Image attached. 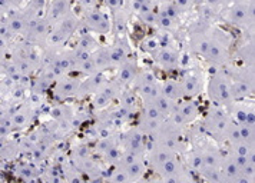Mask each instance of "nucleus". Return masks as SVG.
I'll return each instance as SVG.
<instances>
[{
	"mask_svg": "<svg viewBox=\"0 0 255 183\" xmlns=\"http://www.w3.org/2000/svg\"><path fill=\"white\" fill-rule=\"evenodd\" d=\"M209 47L205 60L211 69L224 68L225 65H230V47L232 45L231 34L225 30H222L218 26H211L209 27Z\"/></svg>",
	"mask_w": 255,
	"mask_h": 183,
	"instance_id": "f257e3e1",
	"label": "nucleus"
},
{
	"mask_svg": "<svg viewBox=\"0 0 255 183\" xmlns=\"http://www.w3.org/2000/svg\"><path fill=\"white\" fill-rule=\"evenodd\" d=\"M207 93H208V99L212 104L228 107L234 103L231 92V78L227 70V65L224 68L212 70L208 83H207Z\"/></svg>",
	"mask_w": 255,
	"mask_h": 183,
	"instance_id": "f03ea898",
	"label": "nucleus"
},
{
	"mask_svg": "<svg viewBox=\"0 0 255 183\" xmlns=\"http://www.w3.org/2000/svg\"><path fill=\"white\" fill-rule=\"evenodd\" d=\"M222 20L243 30H254V0H234L221 11Z\"/></svg>",
	"mask_w": 255,
	"mask_h": 183,
	"instance_id": "7ed1b4c3",
	"label": "nucleus"
},
{
	"mask_svg": "<svg viewBox=\"0 0 255 183\" xmlns=\"http://www.w3.org/2000/svg\"><path fill=\"white\" fill-rule=\"evenodd\" d=\"M227 70L231 78V92L234 102H243L254 94V66H230Z\"/></svg>",
	"mask_w": 255,
	"mask_h": 183,
	"instance_id": "20e7f679",
	"label": "nucleus"
},
{
	"mask_svg": "<svg viewBox=\"0 0 255 183\" xmlns=\"http://www.w3.org/2000/svg\"><path fill=\"white\" fill-rule=\"evenodd\" d=\"M81 29V17L70 10L66 16H63L59 22H56L50 32L47 34L46 43L45 46L52 49H60L68 43L70 37Z\"/></svg>",
	"mask_w": 255,
	"mask_h": 183,
	"instance_id": "39448f33",
	"label": "nucleus"
},
{
	"mask_svg": "<svg viewBox=\"0 0 255 183\" xmlns=\"http://www.w3.org/2000/svg\"><path fill=\"white\" fill-rule=\"evenodd\" d=\"M231 122L232 117L228 109L224 106L214 104L208 110V113L205 114V117L202 119L201 126L205 135H209L217 142L222 143L225 140V133H227L228 126L231 125Z\"/></svg>",
	"mask_w": 255,
	"mask_h": 183,
	"instance_id": "423d86ee",
	"label": "nucleus"
},
{
	"mask_svg": "<svg viewBox=\"0 0 255 183\" xmlns=\"http://www.w3.org/2000/svg\"><path fill=\"white\" fill-rule=\"evenodd\" d=\"M130 88L136 96H139L142 103H152L158 94H161V82L152 69H138Z\"/></svg>",
	"mask_w": 255,
	"mask_h": 183,
	"instance_id": "0eeeda50",
	"label": "nucleus"
},
{
	"mask_svg": "<svg viewBox=\"0 0 255 183\" xmlns=\"http://www.w3.org/2000/svg\"><path fill=\"white\" fill-rule=\"evenodd\" d=\"M155 173L159 176V179L163 182H192L195 181L194 173L185 166V163L179 159V156H175L172 159L166 160L163 165H161Z\"/></svg>",
	"mask_w": 255,
	"mask_h": 183,
	"instance_id": "6e6552de",
	"label": "nucleus"
},
{
	"mask_svg": "<svg viewBox=\"0 0 255 183\" xmlns=\"http://www.w3.org/2000/svg\"><path fill=\"white\" fill-rule=\"evenodd\" d=\"M81 29L92 34L111 33V17L98 7L91 9L82 16Z\"/></svg>",
	"mask_w": 255,
	"mask_h": 183,
	"instance_id": "1a4fd4ad",
	"label": "nucleus"
},
{
	"mask_svg": "<svg viewBox=\"0 0 255 183\" xmlns=\"http://www.w3.org/2000/svg\"><path fill=\"white\" fill-rule=\"evenodd\" d=\"M201 110L199 106L194 99H182L176 103L174 113L171 114L169 120L174 122L175 125L181 126V127H186L189 125H194L195 120L199 117Z\"/></svg>",
	"mask_w": 255,
	"mask_h": 183,
	"instance_id": "9d476101",
	"label": "nucleus"
},
{
	"mask_svg": "<svg viewBox=\"0 0 255 183\" xmlns=\"http://www.w3.org/2000/svg\"><path fill=\"white\" fill-rule=\"evenodd\" d=\"M50 29H52V24L47 22L45 16H40L27 24L22 39L36 47H43L46 43L47 34L50 32Z\"/></svg>",
	"mask_w": 255,
	"mask_h": 183,
	"instance_id": "9b49d317",
	"label": "nucleus"
},
{
	"mask_svg": "<svg viewBox=\"0 0 255 183\" xmlns=\"http://www.w3.org/2000/svg\"><path fill=\"white\" fill-rule=\"evenodd\" d=\"M81 80V78H73V76H68V75H63L62 78L55 80L53 85L50 86L53 99L56 102H65V100L76 97Z\"/></svg>",
	"mask_w": 255,
	"mask_h": 183,
	"instance_id": "f8f14e48",
	"label": "nucleus"
},
{
	"mask_svg": "<svg viewBox=\"0 0 255 183\" xmlns=\"http://www.w3.org/2000/svg\"><path fill=\"white\" fill-rule=\"evenodd\" d=\"M122 89L124 88H121L115 80H112V82L106 80L104 85L92 94V106L99 112L106 109V107H109L112 103L118 100Z\"/></svg>",
	"mask_w": 255,
	"mask_h": 183,
	"instance_id": "ddd939ff",
	"label": "nucleus"
},
{
	"mask_svg": "<svg viewBox=\"0 0 255 183\" xmlns=\"http://www.w3.org/2000/svg\"><path fill=\"white\" fill-rule=\"evenodd\" d=\"M153 62L159 69H162L165 72H174L181 66V60L182 55L181 52L175 47L174 45L171 46H161L153 55Z\"/></svg>",
	"mask_w": 255,
	"mask_h": 183,
	"instance_id": "4468645a",
	"label": "nucleus"
},
{
	"mask_svg": "<svg viewBox=\"0 0 255 183\" xmlns=\"http://www.w3.org/2000/svg\"><path fill=\"white\" fill-rule=\"evenodd\" d=\"M119 143L124 150H130L139 155H145L146 146H148V137L142 133V130L138 126H132L121 135Z\"/></svg>",
	"mask_w": 255,
	"mask_h": 183,
	"instance_id": "2eb2a0df",
	"label": "nucleus"
},
{
	"mask_svg": "<svg viewBox=\"0 0 255 183\" xmlns=\"http://www.w3.org/2000/svg\"><path fill=\"white\" fill-rule=\"evenodd\" d=\"M184 99H195L204 91V75L198 70H188L179 79Z\"/></svg>",
	"mask_w": 255,
	"mask_h": 183,
	"instance_id": "dca6fc26",
	"label": "nucleus"
},
{
	"mask_svg": "<svg viewBox=\"0 0 255 183\" xmlns=\"http://www.w3.org/2000/svg\"><path fill=\"white\" fill-rule=\"evenodd\" d=\"M116 76L115 82L121 86V88H128L132 85V82L135 79L136 73H138V63L136 59L133 56H129L127 60H124L121 65L116 66Z\"/></svg>",
	"mask_w": 255,
	"mask_h": 183,
	"instance_id": "f3484780",
	"label": "nucleus"
},
{
	"mask_svg": "<svg viewBox=\"0 0 255 183\" xmlns=\"http://www.w3.org/2000/svg\"><path fill=\"white\" fill-rule=\"evenodd\" d=\"M109 55H111L112 69H115L118 65H121L129 56H132V47L129 43L128 34L115 37L114 43L109 46Z\"/></svg>",
	"mask_w": 255,
	"mask_h": 183,
	"instance_id": "a211bd4d",
	"label": "nucleus"
},
{
	"mask_svg": "<svg viewBox=\"0 0 255 183\" xmlns=\"http://www.w3.org/2000/svg\"><path fill=\"white\" fill-rule=\"evenodd\" d=\"M35 114V106H32L30 103H29V104H22V106H19V107L9 116V125H10L12 132L13 130H22L24 127H27V126L32 123Z\"/></svg>",
	"mask_w": 255,
	"mask_h": 183,
	"instance_id": "6ab92c4d",
	"label": "nucleus"
},
{
	"mask_svg": "<svg viewBox=\"0 0 255 183\" xmlns=\"http://www.w3.org/2000/svg\"><path fill=\"white\" fill-rule=\"evenodd\" d=\"M50 117L55 120V123L66 133V129H72V120H73V107L69 104H65L63 102H58V104L52 106L49 110Z\"/></svg>",
	"mask_w": 255,
	"mask_h": 183,
	"instance_id": "aec40b11",
	"label": "nucleus"
},
{
	"mask_svg": "<svg viewBox=\"0 0 255 183\" xmlns=\"http://www.w3.org/2000/svg\"><path fill=\"white\" fill-rule=\"evenodd\" d=\"M198 148H199L201 153H202L204 171H217V169H221V162H222V150L221 149H218L212 143H204V145H201Z\"/></svg>",
	"mask_w": 255,
	"mask_h": 183,
	"instance_id": "412c9836",
	"label": "nucleus"
},
{
	"mask_svg": "<svg viewBox=\"0 0 255 183\" xmlns=\"http://www.w3.org/2000/svg\"><path fill=\"white\" fill-rule=\"evenodd\" d=\"M45 17L52 26L72 10V0H50L45 9Z\"/></svg>",
	"mask_w": 255,
	"mask_h": 183,
	"instance_id": "4be33fe9",
	"label": "nucleus"
},
{
	"mask_svg": "<svg viewBox=\"0 0 255 183\" xmlns=\"http://www.w3.org/2000/svg\"><path fill=\"white\" fill-rule=\"evenodd\" d=\"M105 82L106 79L104 78V73H93V75L86 76V79L81 80L79 89L76 93V99H86L88 96H92Z\"/></svg>",
	"mask_w": 255,
	"mask_h": 183,
	"instance_id": "5701e85b",
	"label": "nucleus"
},
{
	"mask_svg": "<svg viewBox=\"0 0 255 183\" xmlns=\"http://www.w3.org/2000/svg\"><path fill=\"white\" fill-rule=\"evenodd\" d=\"M89 57H91V62H92L93 69L96 73H104L106 70L112 69L109 46H99L95 52L89 55Z\"/></svg>",
	"mask_w": 255,
	"mask_h": 183,
	"instance_id": "b1692460",
	"label": "nucleus"
},
{
	"mask_svg": "<svg viewBox=\"0 0 255 183\" xmlns=\"http://www.w3.org/2000/svg\"><path fill=\"white\" fill-rule=\"evenodd\" d=\"M209 29L207 32L189 33V50L198 57H205L209 47Z\"/></svg>",
	"mask_w": 255,
	"mask_h": 183,
	"instance_id": "393cba45",
	"label": "nucleus"
},
{
	"mask_svg": "<svg viewBox=\"0 0 255 183\" xmlns=\"http://www.w3.org/2000/svg\"><path fill=\"white\" fill-rule=\"evenodd\" d=\"M234 59L243 66H254V37L247 39L245 43L237 47Z\"/></svg>",
	"mask_w": 255,
	"mask_h": 183,
	"instance_id": "a878e982",
	"label": "nucleus"
},
{
	"mask_svg": "<svg viewBox=\"0 0 255 183\" xmlns=\"http://www.w3.org/2000/svg\"><path fill=\"white\" fill-rule=\"evenodd\" d=\"M161 93L174 102H179L184 99V92L179 79H166L161 82Z\"/></svg>",
	"mask_w": 255,
	"mask_h": 183,
	"instance_id": "bb28decb",
	"label": "nucleus"
},
{
	"mask_svg": "<svg viewBox=\"0 0 255 183\" xmlns=\"http://www.w3.org/2000/svg\"><path fill=\"white\" fill-rule=\"evenodd\" d=\"M129 14L124 10L122 7L119 10H116L112 13V20H111V32L114 33L115 37L124 36L127 34L128 20H129Z\"/></svg>",
	"mask_w": 255,
	"mask_h": 183,
	"instance_id": "cd10ccee",
	"label": "nucleus"
},
{
	"mask_svg": "<svg viewBox=\"0 0 255 183\" xmlns=\"http://www.w3.org/2000/svg\"><path fill=\"white\" fill-rule=\"evenodd\" d=\"M184 163L194 175H201L204 171V160H202V153H201L199 148L188 149L185 152Z\"/></svg>",
	"mask_w": 255,
	"mask_h": 183,
	"instance_id": "c85d7f7f",
	"label": "nucleus"
},
{
	"mask_svg": "<svg viewBox=\"0 0 255 183\" xmlns=\"http://www.w3.org/2000/svg\"><path fill=\"white\" fill-rule=\"evenodd\" d=\"M16 175L23 179V181H37L39 178H42V172L40 168L36 165L35 162L30 163H19L16 168Z\"/></svg>",
	"mask_w": 255,
	"mask_h": 183,
	"instance_id": "c756f323",
	"label": "nucleus"
},
{
	"mask_svg": "<svg viewBox=\"0 0 255 183\" xmlns=\"http://www.w3.org/2000/svg\"><path fill=\"white\" fill-rule=\"evenodd\" d=\"M122 169H125L130 182H136V181H140L145 176V173L148 171V165H146V160L143 158V159H138L132 162V163H129L128 166L122 168Z\"/></svg>",
	"mask_w": 255,
	"mask_h": 183,
	"instance_id": "7c9ffc66",
	"label": "nucleus"
},
{
	"mask_svg": "<svg viewBox=\"0 0 255 183\" xmlns=\"http://www.w3.org/2000/svg\"><path fill=\"white\" fill-rule=\"evenodd\" d=\"M138 19L143 24H148V26H155L156 22V16H158V11H156V4H155V0H149L148 3H145L139 11L136 13Z\"/></svg>",
	"mask_w": 255,
	"mask_h": 183,
	"instance_id": "2f4dec72",
	"label": "nucleus"
},
{
	"mask_svg": "<svg viewBox=\"0 0 255 183\" xmlns=\"http://www.w3.org/2000/svg\"><path fill=\"white\" fill-rule=\"evenodd\" d=\"M20 155L19 143L16 140H3L0 143V160L1 162H10Z\"/></svg>",
	"mask_w": 255,
	"mask_h": 183,
	"instance_id": "473e14b6",
	"label": "nucleus"
},
{
	"mask_svg": "<svg viewBox=\"0 0 255 183\" xmlns=\"http://www.w3.org/2000/svg\"><path fill=\"white\" fill-rule=\"evenodd\" d=\"M99 46H101L99 45V42L95 39V36H93L92 33H89V32H83V33L78 37V42H76L75 49L91 55V53L95 52Z\"/></svg>",
	"mask_w": 255,
	"mask_h": 183,
	"instance_id": "72a5a7b5",
	"label": "nucleus"
},
{
	"mask_svg": "<svg viewBox=\"0 0 255 183\" xmlns=\"http://www.w3.org/2000/svg\"><path fill=\"white\" fill-rule=\"evenodd\" d=\"M156 11L158 14H162V16H166L169 19H172L175 22H181V16L182 13L179 11V9L175 6V3L172 0H161L159 4L156 6Z\"/></svg>",
	"mask_w": 255,
	"mask_h": 183,
	"instance_id": "f704fd0d",
	"label": "nucleus"
},
{
	"mask_svg": "<svg viewBox=\"0 0 255 183\" xmlns=\"http://www.w3.org/2000/svg\"><path fill=\"white\" fill-rule=\"evenodd\" d=\"M228 153L234 156H254V143L247 140H238L234 143H228Z\"/></svg>",
	"mask_w": 255,
	"mask_h": 183,
	"instance_id": "c9c22d12",
	"label": "nucleus"
},
{
	"mask_svg": "<svg viewBox=\"0 0 255 183\" xmlns=\"http://www.w3.org/2000/svg\"><path fill=\"white\" fill-rule=\"evenodd\" d=\"M89 158H92V149L89 148L88 143H79L70 150V162L73 166L79 165Z\"/></svg>",
	"mask_w": 255,
	"mask_h": 183,
	"instance_id": "e433bc0d",
	"label": "nucleus"
},
{
	"mask_svg": "<svg viewBox=\"0 0 255 183\" xmlns=\"http://www.w3.org/2000/svg\"><path fill=\"white\" fill-rule=\"evenodd\" d=\"M152 103L155 104V107L161 112V114H162L165 119H169L171 114L174 113L175 107H176V103L178 102H174V100L165 97L162 93H161V94H158V96L155 97V100Z\"/></svg>",
	"mask_w": 255,
	"mask_h": 183,
	"instance_id": "4c0bfd02",
	"label": "nucleus"
},
{
	"mask_svg": "<svg viewBox=\"0 0 255 183\" xmlns=\"http://www.w3.org/2000/svg\"><path fill=\"white\" fill-rule=\"evenodd\" d=\"M155 26H158L159 30H163V32H169V33H174L175 30L179 27V23L175 22L172 19L166 17V16H162V14H158L156 16V22H155Z\"/></svg>",
	"mask_w": 255,
	"mask_h": 183,
	"instance_id": "58836bf2",
	"label": "nucleus"
},
{
	"mask_svg": "<svg viewBox=\"0 0 255 183\" xmlns=\"http://www.w3.org/2000/svg\"><path fill=\"white\" fill-rule=\"evenodd\" d=\"M159 47H161V43H159V40H158V37H156V36L146 37V39H143V40H142V43H140V49H142L145 53H148L149 56H152V55H153Z\"/></svg>",
	"mask_w": 255,
	"mask_h": 183,
	"instance_id": "ea45409f",
	"label": "nucleus"
},
{
	"mask_svg": "<svg viewBox=\"0 0 255 183\" xmlns=\"http://www.w3.org/2000/svg\"><path fill=\"white\" fill-rule=\"evenodd\" d=\"M234 0H195L197 4H205V6H211L215 9L224 10L228 4H231Z\"/></svg>",
	"mask_w": 255,
	"mask_h": 183,
	"instance_id": "a19ab883",
	"label": "nucleus"
},
{
	"mask_svg": "<svg viewBox=\"0 0 255 183\" xmlns=\"http://www.w3.org/2000/svg\"><path fill=\"white\" fill-rule=\"evenodd\" d=\"M175 3V6L179 9V11L184 14V13H188V11H191L195 6H197V3H195V0H172Z\"/></svg>",
	"mask_w": 255,
	"mask_h": 183,
	"instance_id": "79ce46f5",
	"label": "nucleus"
},
{
	"mask_svg": "<svg viewBox=\"0 0 255 183\" xmlns=\"http://www.w3.org/2000/svg\"><path fill=\"white\" fill-rule=\"evenodd\" d=\"M104 3L105 6L112 11V13L116 10H119V9L124 6V0H104Z\"/></svg>",
	"mask_w": 255,
	"mask_h": 183,
	"instance_id": "37998d69",
	"label": "nucleus"
},
{
	"mask_svg": "<svg viewBox=\"0 0 255 183\" xmlns=\"http://www.w3.org/2000/svg\"><path fill=\"white\" fill-rule=\"evenodd\" d=\"M76 1H78V4L81 6V9L83 10V13L96 7V0H76Z\"/></svg>",
	"mask_w": 255,
	"mask_h": 183,
	"instance_id": "c03bdc74",
	"label": "nucleus"
},
{
	"mask_svg": "<svg viewBox=\"0 0 255 183\" xmlns=\"http://www.w3.org/2000/svg\"><path fill=\"white\" fill-rule=\"evenodd\" d=\"M0 10L3 11V13H9V11L13 10L12 4H10V1L9 0H0Z\"/></svg>",
	"mask_w": 255,
	"mask_h": 183,
	"instance_id": "a18cd8bd",
	"label": "nucleus"
},
{
	"mask_svg": "<svg viewBox=\"0 0 255 183\" xmlns=\"http://www.w3.org/2000/svg\"><path fill=\"white\" fill-rule=\"evenodd\" d=\"M7 59H9V53L0 52V75H3V72H4V66H6Z\"/></svg>",
	"mask_w": 255,
	"mask_h": 183,
	"instance_id": "49530a36",
	"label": "nucleus"
},
{
	"mask_svg": "<svg viewBox=\"0 0 255 183\" xmlns=\"http://www.w3.org/2000/svg\"><path fill=\"white\" fill-rule=\"evenodd\" d=\"M9 1H10L13 9H17V7H20V6H23L27 0H9Z\"/></svg>",
	"mask_w": 255,
	"mask_h": 183,
	"instance_id": "de8ad7c7",
	"label": "nucleus"
},
{
	"mask_svg": "<svg viewBox=\"0 0 255 183\" xmlns=\"http://www.w3.org/2000/svg\"><path fill=\"white\" fill-rule=\"evenodd\" d=\"M4 17H6V13H3V11L0 10V24L4 22Z\"/></svg>",
	"mask_w": 255,
	"mask_h": 183,
	"instance_id": "09e8293b",
	"label": "nucleus"
}]
</instances>
